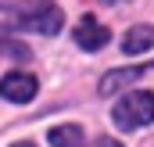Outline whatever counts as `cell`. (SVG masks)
<instances>
[{
  "instance_id": "6da1fadb",
  "label": "cell",
  "mask_w": 154,
  "mask_h": 147,
  "mask_svg": "<svg viewBox=\"0 0 154 147\" xmlns=\"http://www.w3.org/2000/svg\"><path fill=\"white\" fill-rule=\"evenodd\" d=\"M111 115H115V122L122 126V129H140V126L154 122V93H147V90L125 93V97L115 104Z\"/></svg>"
},
{
  "instance_id": "7a4b0ae2",
  "label": "cell",
  "mask_w": 154,
  "mask_h": 147,
  "mask_svg": "<svg viewBox=\"0 0 154 147\" xmlns=\"http://www.w3.org/2000/svg\"><path fill=\"white\" fill-rule=\"evenodd\" d=\"M61 22H65V14L54 4H32V7H22L18 11V25H25L32 33H43V36L61 33Z\"/></svg>"
},
{
  "instance_id": "3957f363",
  "label": "cell",
  "mask_w": 154,
  "mask_h": 147,
  "mask_svg": "<svg viewBox=\"0 0 154 147\" xmlns=\"http://www.w3.org/2000/svg\"><path fill=\"white\" fill-rule=\"evenodd\" d=\"M0 93H4L7 101L25 104V101H32V93H36V75H29V72H11L4 83H0Z\"/></svg>"
},
{
  "instance_id": "277c9868",
  "label": "cell",
  "mask_w": 154,
  "mask_h": 147,
  "mask_svg": "<svg viewBox=\"0 0 154 147\" xmlns=\"http://www.w3.org/2000/svg\"><path fill=\"white\" fill-rule=\"evenodd\" d=\"M75 43L82 47V50H100V47L108 43V29H104L97 18H90V14H86V18L75 25Z\"/></svg>"
},
{
  "instance_id": "5b68a950",
  "label": "cell",
  "mask_w": 154,
  "mask_h": 147,
  "mask_svg": "<svg viewBox=\"0 0 154 147\" xmlns=\"http://www.w3.org/2000/svg\"><path fill=\"white\" fill-rule=\"evenodd\" d=\"M154 47V25H136L122 36V50L125 54H143Z\"/></svg>"
},
{
  "instance_id": "8992f818",
  "label": "cell",
  "mask_w": 154,
  "mask_h": 147,
  "mask_svg": "<svg viewBox=\"0 0 154 147\" xmlns=\"http://www.w3.org/2000/svg\"><path fill=\"white\" fill-rule=\"evenodd\" d=\"M143 75V68H118V72H108L100 79V93L108 97V93H115L118 86H129V83H136Z\"/></svg>"
},
{
  "instance_id": "52a82bcc",
  "label": "cell",
  "mask_w": 154,
  "mask_h": 147,
  "mask_svg": "<svg viewBox=\"0 0 154 147\" xmlns=\"http://www.w3.org/2000/svg\"><path fill=\"white\" fill-rule=\"evenodd\" d=\"M50 144L54 147H82V129L79 126H54L50 129Z\"/></svg>"
},
{
  "instance_id": "ba28073f",
  "label": "cell",
  "mask_w": 154,
  "mask_h": 147,
  "mask_svg": "<svg viewBox=\"0 0 154 147\" xmlns=\"http://www.w3.org/2000/svg\"><path fill=\"white\" fill-rule=\"evenodd\" d=\"M97 147H122V144H118V140H111V136H100V140H97Z\"/></svg>"
},
{
  "instance_id": "9c48e42d",
  "label": "cell",
  "mask_w": 154,
  "mask_h": 147,
  "mask_svg": "<svg viewBox=\"0 0 154 147\" xmlns=\"http://www.w3.org/2000/svg\"><path fill=\"white\" fill-rule=\"evenodd\" d=\"M11 147H32V144H11Z\"/></svg>"
}]
</instances>
